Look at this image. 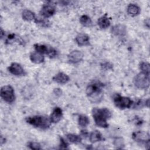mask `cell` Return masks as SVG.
Listing matches in <instances>:
<instances>
[{"label":"cell","instance_id":"obj_1","mask_svg":"<svg viewBox=\"0 0 150 150\" xmlns=\"http://www.w3.org/2000/svg\"><path fill=\"white\" fill-rule=\"evenodd\" d=\"M92 115L96 125L104 128L108 127L107 120L111 117V112L108 108H94Z\"/></svg>","mask_w":150,"mask_h":150},{"label":"cell","instance_id":"obj_2","mask_svg":"<svg viewBox=\"0 0 150 150\" xmlns=\"http://www.w3.org/2000/svg\"><path fill=\"white\" fill-rule=\"evenodd\" d=\"M103 87L104 84L100 81H94L87 86L86 92L91 101L98 103L102 100Z\"/></svg>","mask_w":150,"mask_h":150},{"label":"cell","instance_id":"obj_3","mask_svg":"<svg viewBox=\"0 0 150 150\" xmlns=\"http://www.w3.org/2000/svg\"><path fill=\"white\" fill-rule=\"evenodd\" d=\"M26 122L34 127L40 128L42 129H46L49 128L51 121L50 118L43 115H34L27 117Z\"/></svg>","mask_w":150,"mask_h":150},{"label":"cell","instance_id":"obj_4","mask_svg":"<svg viewBox=\"0 0 150 150\" xmlns=\"http://www.w3.org/2000/svg\"><path fill=\"white\" fill-rule=\"evenodd\" d=\"M135 86L139 89H147L150 84L149 74L140 72L134 79Z\"/></svg>","mask_w":150,"mask_h":150},{"label":"cell","instance_id":"obj_5","mask_svg":"<svg viewBox=\"0 0 150 150\" xmlns=\"http://www.w3.org/2000/svg\"><path fill=\"white\" fill-rule=\"evenodd\" d=\"M1 98L8 103H12L15 100V94L13 88L10 85H6L1 87Z\"/></svg>","mask_w":150,"mask_h":150},{"label":"cell","instance_id":"obj_6","mask_svg":"<svg viewBox=\"0 0 150 150\" xmlns=\"http://www.w3.org/2000/svg\"><path fill=\"white\" fill-rule=\"evenodd\" d=\"M113 101L115 105L121 110L129 108L133 103L129 97L121 96L119 94H117L114 97Z\"/></svg>","mask_w":150,"mask_h":150},{"label":"cell","instance_id":"obj_7","mask_svg":"<svg viewBox=\"0 0 150 150\" xmlns=\"http://www.w3.org/2000/svg\"><path fill=\"white\" fill-rule=\"evenodd\" d=\"M35 50L41 54H45L50 58H53L57 55V51L53 47L45 45L36 43L33 45Z\"/></svg>","mask_w":150,"mask_h":150},{"label":"cell","instance_id":"obj_8","mask_svg":"<svg viewBox=\"0 0 150 150\" xmlns=\"http://www.w3.org/2000/svg\"><path fill=\"white\" fill-rule=\"evenodd\" d=\"M132 138L135 141L144 143L149 146L150 138L148 132L143 131L134 132L132 134Z\"/></svg>","mask_w":150,"mask_h":150},{"label":"cell","instance_id":"obj_9","mask_svg":"<svg viewBox=\"0 0 150 150\" xmlns=\"http://www.w3.org/2000/svg\"><path fill=\"white\" fill-rule=\"evenodd\" d=\"M8 69L11 74L16 76H24L26 74V72L22 66L18 63H11Z\"/></svg>","mask_w":150,"mask_h":150},{"label":"cell","instance_id":"obj_10","mask_svg":"<svg viewBox=\"0 0 150 150\" xmlns=\"http://www.w3.org/2000/svg\"><path fill=\"white\" fill-rule=\"evenodd\" d=\"M83 53L78 50H74L71 51L68 54V60L69 61L73 64L81 62L83 59Z\"/></svg>","mask_w":150,"mask_h":150},{"label":"cell","instance_id":"obj_11","mask_svg":"<svg viewBox=\"0 0 150 150\" xmlns=\"http://www.w3.org/2000/svg\"><path fill=\"white\" fill-rule=\"evenodd\" d=\"M56 12L54 7L50 4L44 5L40 11V14L45 18H48L52 16Z\"/></svg>","mask_w":150,"mask_h":150},{"label":"cell","instance_id":"obj_12","mask_svg":"<svg viewBox=\"0 0 150 150\" xmlns=\"http://www.w3.org/2000/svg\"><path fill=\"white\" fill-rule=\"evenodd\" d=\"M75 40L80 46H88L90 45V38L85 33H81L78 34L75 38Z\"/></svg>","mask_w":150,"mask_h":150},{"label":"cell","instance_id":"obj_13","mask_svg":"<svg viewBox=\"0 0 150 150\" xmlns=\"http://www.w3.org/2000/svg\"><path fill=\"white\" fill-rule=\"evenodd\" d=\"M63 117V111L59 107H55L50 117V120L51 122L52 123H57L60 121Z\"/></svg>","mask_w":150,"mask_h":150},{"label":"cell","instance_id":"obj_14","mask_svg":"<svg viewBox=\"0 0 150 150\" xmlns=\"http://www.w3.org/2000/svg\"><path fill=\"white\" fill-rule=\"evenodd\" d=\"M53 80L57 83L64 84L70 81V77L64 73L59 72L53 77Z\"/></svg>","mask_w":150,"mask_h":150},{"label":"cell","instance_id":"obj_15","mask_svg":"<svg viewBox=\"0 0 150 150\" xmlns=\"http://www.w3.org/2000/svg\"><path fill=\"white\" fill-rule=\"evenodd\" d=\"M111 32L115 36H124L126 34V27L121 24L114 25L111 28Z\"/></svg>","mask_w":150,"mask_h":150},{"label":"cell","instance_id":"obj_16","mask_svg":"<svg viewBox=\"0 0 150 150\" xmlns=\"http://www.w3.org/2000/svg\"><path fill=\"white\" fill-rule=\"evenodd\" d=\"M127 13L131 16H135L139 14L141 9L139 7L134 4H130L128 5L127 8Z\"/></svg>","mask_w":150,"mask_h":150},{"label":"cell","instance_id":"obj_17","mask_svg":"<svg viewBox=\"0 0 150 150\" xmlns=\"http://www.w3.org/2000/svg\"><path fill=\"white\" fill-rule=\"evenodd\" d=\"M30 59L32 62L35 64H40L44 62L45 57L42 54L36 52L30 53Z\"/></svg>","mask_w":150,"mask_h":150},{"label":"cell","instance_id":"obj_18","mask_svg":"<svg viewBox=\"0 0 150 150\" xmlns=\"http://www.w3.org/2000/svg\"><path fill=\"white\" fill-rule=\"evenodd\" d=\"M97 24L101 29H106L110 26V21L107 14H105L98 19Z\"/></svg>","mask_w":150,"mask_h":150},{"label":"cell","instance_id":"obj_19","mask_svg":"<svg viewBox=\"0 0 150 150\" xmlns=\"http://www.w3.org/2000/svg\"><path fill=\"white\" fill-rule=\"evenodd\" d=\"M103 137L101 132L98 130L92 131L89 135V139L91 143H95L103 140Z\"/></svg>","mask_w":150,"mask_h":150},{"label":"cell","instance_id":"obj_20","mask_svg":"<svg viewBox=\"0 0 150 150\" xmlns=\"http://www.w3.org/2000/svg\"><path fill=\"white\" fill-rule=\"evenodd\" d=\"M22 16L23 20L26 21H32L36 19L34 12L29 9H25L22 13Z\"/></svg>","mask_w":150,"mask_h":150},{"label":"cell","instance_id":"obj_21","mask_svg":"<svg viewBox=\"0 0 150 150\" xmlns=\"http://www.w3.org/2000/svg\"><path fill=\"white\" fill-rule=\"evenodd\" d=\"M80 22L83 26L85 27H90L93 25V22L91 18L86 15H83L80 17Z\"/></svg>","mask_w":150,"mask_h":150},{"label":"cell","instance_id":"obj_22","mask_svg":"<svg viewBox=\"0 0 150 150\" xmlns=\"http://www.w3.org/2000/svg\"><path fill=\"white\" fill-rule=\"evenodd\" d=\"M89 122H90V120L87 115L84 114H81L79 116L78 124L79 126L81 127H86L88 125Z\"/></svg>","mask_w":150,"mask_h":150},{"label":"cell","instance_id":"obj_23","mask_svg":"<svg viewBox=\"0 0 150 150\" xmlns=\"http://www.w3.org/2000/svg\"><path fill=\"white\" fill-rule=\"evenodd\" d=\"M66 137L70 142H72L74 144L80 143L82 139L80 135L74 134H68L66 135Z\"/></svg>","mask_w":150,"mask_h":150},{"label":"cell","instance_id":"obj_24","mask_svg":"<svg viewBox=\"0 0 150 150\" xmlns=\"http://www.w3.org/2000/svg\"><path fill=\"white\" fill-rule=\"evenodd\" d=\"M139 68L141 70V72H143L145 74H149L150 72V65L149 63L147 62H141L139 65Z\"/></svg>","mask_w":150,"mask_h":150},{"label":"cell","instance_id":"obj_25","mask_svg":"<svg viewBox=\"0 0 150 150\" xmlns=\"http://www.w3.org/2000/svg\"><path fill=\"white\" fill-rule=\"evenodd\" d=\"M113 144L115 146V147L117 149H122L124 146V140L122 138L118 137L114 139Z\"/></svg>","mask_w":150,"mask_h":150},{"label":"cell","instance_id":"obj_26","mask_svg":"<svg viewBox=\"0 0 150 150\" xmlns=\"http://www.w3.org/2000/svg\"><path fill=\"white\" fill-rule=\"evenodd\" d=\"M35 23L39 25L42 27H49L50 25V23L49 21L45 19H35Z\"/></svg>","mask_w":150,"mask_h":150},{"label":"cell","instance_id":"obj_27","mask_svg":"<svg viewBox=\"0 0 150 150\" xmlns=\"http://www.w3.org/2000/svg\"><path fill=\"white\" fill-rule=\"evenodd\" d=\"M146 106V100H138L134 105L133 108L136 110H138L140 108H142V107Z\"/></svg>","mask_w":150,"mask_h":150},{"label":"cell","instance_id":"obj_28","mask_svg":"<svg viewBox=\"0 0 150 150\" xmlns=\"http://www.w3.org/2000/svg\"><path fill=\"white\" fill-rule=\"evenodd\" d=\"M28 146L31 149H34V150H39V149H42L41 145L39 143L36 142H29L28 144Z\"/></svg>","mask_w":150,"mask_h":150},{"label":"cell","instance_id":"obj_29","mask_svg":"<svg viewBox=\"0 0 150 150\" xmlns=\"http://www.w3.org/2000/svg\"><path fill=\"white\" fill-rule=\"evenodd\" d=\"M68 146V144L62 138H60V148L62 149H66Z\"/></svg>","mask_w":150,"mask_h":150},{"label":"cell","instance_id":"obj_30","mask_svg":"<svg viewBox=\"0 0 150 150\" xmlns=\"http://www.w3.org/2000/svg\"><path fill=\"white\" fill-rule=\"evenodd\" d=\"M101 66H102L103 69H104L105 70H109V69H111L112 68V65L108 62L103 63V64Z\"/></svg>","mask_w":150,"mask_h":150},{"label":"cell","instance_id":"obj_31","mask_svg":"<svg viewBox=\"0 0 150 150\" xmlns=\"http://www.w3.org/2000/svg\"><path fill=\"white\" fill-rule=\"evenodd\" d=\"M53 93H54V94L55 95H56L57 96H61L62 92V90H61L60 88H54V89Z\"/></svg>","mask_w":150,"mask_h":150}]
</instances>
